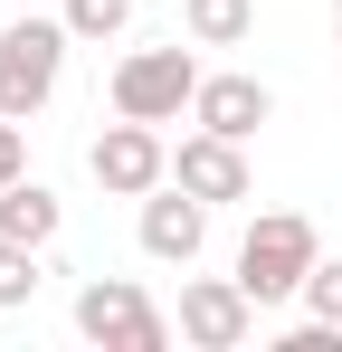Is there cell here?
<instances>
[{
  "label": "cell",
  "instance_id": "cell-2",
  "mask_svg": "<svg viewBox=\"0 0 342 352\" xmlns=\"http://www.w3.org/2000/svg\"><path fill=\"white\" fill-rule=\"evenodd\" d=\"M67 48H76V29L67 19H10L0 29V115H48L57 76H67Z\"/></svg>",
  "mask_w": 342,
  "mask_h": 352
},
{
  "label": "cell",
  "instance_id": "cell-4",
  "mask_svg": "<svg viewBox=\"0 0 342 352\" xmlns=\"http://www.w3.org/2000/svg\"><path fill=\"white\" fill-rule=\"evenodd\" d=\"M200 76H209V67L190 58V48H181V38H171V48H133V58L114 67V115H143V124H181L190 115V96H200Z\"/></svg>",
  "mask_w": 342,
  "mask_h": 352
},
{
  "label": "cell",
  "instance_id": "cell-15",
  "mask_svg": "<svg viewBox=\"0 0 342 352\" xmlns=\"http://www.w3.org/2000/svg\"><path fill=\"white\" fill-rule=\"evenodd\" d=\"M19 172H29V124H19V115H0V190H10Z\"/></svg>",
  "mask_w": 342,
  "mask_h": 352
},
{
  "label": "cell",
  "instance_id": "cell-12",
  "mask_svg": "<svg viewBox=\"0 0 342 352\" xmlns=\"http://www.w3.org/2000/svg\"><path fill=\"white\" fill-rule=\"evenodd\" d=\"M38 286H48L38 248H29V238H0V314H19V305H29Z\"/></svg>",
  "mask_w": 342,
  "mask_h": 352
},
{
  "label": "cell",
  "instance_id": "cell-8",
  "mask_svg": "<svg viewBox=\"0 0 342 352\" xmlns=\"http://www.w3.org/2000/svg\"><path fill=\"white\" fill-rule=\"evenodd\" d=\"M133 238H143V257L190 267V257L209 248V200H200V190H181V181H162V190H143V219H133Z\"/></svg>",
  "mask_w": 342,
  "mask_h": 352
},
{
  "label": "cell",
  "instance_id": "cell-13",
  "mask_svg": "<svg viewBox=\"0 0 342 352\" xmlns=\"http://www.w3.org/2000/svg\"><path fill=\"white\" fill-rule=\"evenodd\" d=\"M57 19H67V29H76L86 48H95V38H124V19H133V0H67Z\"/></svg>",
  "mask_w": 342,
  "mask_h": 352
},
{
  "label": "cell",
  "instance_id": "cell-1",
  "mask_svg": "<svg viewBox=\"0 0 342 352\" xmlns=\"http://www.w3.org/2000/svg\"><path fill=\"white\" fill-rule=\"evenodd\" d=\"M314 267H323V238H314V219H295V210L247 219V238H238V286L257 295V305H295Z\"/></svg>",
  "mask_w": 342,
  "mask_h": 352
},
{
  "label": "cell",
  "instance_id": "cell-16",
  "mask_svg": "<svg viewBox=\"0 0 342 352\" xmlns=\"http://www.w3.org/2000/svg\"><path fill=\"white\" fill-rule=\"evenodd\" d=\"M333 19H342V0H333Z\"/></svg>",
  "mask_w": 342,
  "mask_h": 352
},
{
  "label": "cell",
  "instance_id": "cell-10",
  "mask_svg": "<svg viewBox=\"0 0 342 352\" xmlns=\"http://www.w3.org/2000/svg\"><path fill=\"white\" fill-rule=\"evenodd\" d=\"M57 229H67V200H57L48 181H10L0 190V238H29V248H57Z\"/></svg>",
  "mask_w": 342,
  "mask_h": 352
},
{
  "label": "cell",
  "instance_id": "cell-5",
  "mask_svg": "<svg viewBox=\"0 0 342 352\" xmlns=\"http://www.w3.org/2000/svg\"><path fill=\"white\" fill-rule=\"evenodd\" d=\"M86 172H95V190H105V200H143V190H162V181H171V143H162V124L114 115L105 133L86 143Z\"/></svg>",
  "mask_w": 342,
  "mask_h": 352
},
{
  "label": "cell",
  "instance_id": "cell-9",
  "mask_svg": "<svg viewBox=\"0 0 342 352\" xmlns=\"http://www.w3.org/2000/svg\"><path fill=\"white\" fill-rule=\"evenodd\" d=\"M266 115H276V96H266L257 76H200V96H190V124H209L228 143H247Z\"/></svg>",
  "mask_w": 342,
  "mask_h": 352
},
{
  "label": "cell",
  "instance_id": "cell-3",
  "mask_svg": "<svg viewBox=\"0 0 342 352\" xmlns=\"http://www.w3.org/2000/svg\"><path fill=\"white\" fill-rule=\"evenodd\" d=\"M76 333L105 352H171V314L133 276H86L76 286Z\"/></svg>",
  "mask_w": 342,
  "mask_h": 352
},
{
  "label": "cell",
  "instance_id": "cell-14",
  "mask_svg": "<svg viewBox=\"0 0 342 352\" xmlns=\"http://www.w3.org/2000/svg\"><path fill=\"white\" fill-rule=\"evenodd\" d=\"M304 314H323V324H342V257H323L314 276H304V295H295Z\"/></svg>",
  "mask_w": 342,
  "mask_h": 352
},
{
  "label": "cell",
  "instance_id": "cell-11",
  "mask_svg": "<svg viewBox=\"0 0 342 352\" xmlns=\"http://www.w3.org/2000/svg\"><path fill=\"white\" fill-rule=\"evenodd\" d=\"M190 48H247L257 38V0H181Z\"/></svg>",
  "mask_w": 342,
  "mask_h": 352
},
{
  "label": "cell",
  "instance_id": "cell-7",
  "mask_svg": "<svg viewBox=\"0 0 342 352\" xmlns=\"http://www.w3.org/2000/svg\"><path fill=\"white\" fill-rule=\"evenodd\" d=\"M171 181H181V190H200L209 210H228V200H247V190H257L247 143H228V133H209V124H190V133L171 143Z\"/></svg>",
  "mask_w": 342,
  "mask_h": 352
},
{
  "label": "cell",
  "instance_id": "cell-6",
  "mask_svg": "<svg viewBox=\"0 0 342 352\" xmlns=\"http://www.w3.org/2000/svg\"><path fill=\"white\" fill-rule=\"evenodd\" d=\"M257 333V295L238 276H181V343L200 352H238Z\"/></svg>",
  "mask_w": 342,
  "mask_h": 352
}]
</instances>
